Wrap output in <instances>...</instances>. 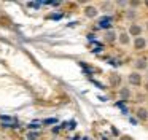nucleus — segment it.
<instances>
[{"label": "nucleus", "mask_w": 148, "mask_h": 140, "mask_svg": "<svg viewBox=\"0 0 148 140\" xmlns=\"http://www.w3.org/2000/svg\"><path fill=\"white\" fill-rule=\"evenodd\" d=\"M118 140H135V139H134V137L131 135V134H121Z\"/></svg>", "instance_id": "obj_15"}, {"label": "nucleus", "mask_w": 148, "mask_h": 140, "mask_svg": "<svg viewBox=\"0 0 148 140\" xmlns=\"http://www.w3.org/2000/svg\"><path fill=\"white\" fill-rule=\"evenodd\" d=\"M118 34L119 30L116 29H108L102 34V41L105 45H118Z\"/></svg>", "instance_id": "obj_5"}, {"label": "nucleus", "mask_w": 148, "mask_h": 140, "mask_svg": "<svg viewBox=\"0 0 148 140\" xmlns=\"http://www.w3.org/2000/svg\"><path fill=\"white\" fill-rule=\"evenodd\" d=\"M134 95H135L134 88H131L129 84H123L121 88L118 89V97H119V100L129 102V100H132V99H134Z\"/></svg>", "instance_id": "obj_4"}, {"label": "nucleus", "mask_w": 148, "mask_h": 140, "mask_svg": "<svg viewBox=\"0 0 148 140\" xmlns=\"http://www.w3.org/2000/svg\"><path fill=\"white\" fill-rule=\"evenodd\" d=\"M97 27L102 29L103 32L108 30V29H113V14H103L99 18L97 21Z\"/></svg>", "instance_id": "obj_9"}, {"label": "nucleus", "mask_w": 148, "mask_h": 140, "mask_svg": "<svg viewBox=\"0 0 148 140\" xmlns=\"http://www.w3.org/2000/svg\"><path fill=\"white\" fill-rule=\"evenodd\" d=\"M147 57H148V56H147Z\"/></svg>", "instance_id": "obj_20"}, {"label": "nucleus", "mask_w": 148, "mask_h": 140, "mask_svg": "<svg viewBox=\"0 0 148 140\" xmlns=\"http://www.w3.org/2000/svg\"><path fill=\"white\" fill-rule=\"evenodd\" d=\"M132 49L135 53H142V51H147L148 49V37L142 35V37H137L132 40Z\"/></svg>", "instance_id": "obj_7"}, {"label": "nucleus", "mask_w": 148, "mask_h": 140, "mask_svg": "<svg viewBox=\"0 0 148 140\" xmlns=\"http://www.w3.org/2000/svg\"><path fill=\"white\" fill-rule=\"evenodd\" d=\"M143 27H145V32L148 34V18L145 19V22H143Z\"/></svg>", "instance_id": "obj_17"}, {"label": "nucleus", "mask_w": 148, "mask_h": 140, "mask_svg": "<svg viewBox=\"0 0 148 140\" xmlns=\"http://www.w3.org/2000/svg\"><path fill=\"white\" fill-rule=\"evenodd\" d=\"M145 78H148V69H147V72H145Z\"/></svg>", "instance_id": "obj_19"}, {"label": "nucleus", "mask_w": 148, "mask_h": 140, "mask_svg": "<svg viewBox=\"0 0 148 140\" xmlns=\"http://www.w3.org/2000/svg\"><path fill=\"white\" fill-rule=\"evenodd\" d=\"M143 81H145V76H143V73H140V72L132 70V72H129L127 75H126V84H129L131 88H142V86H143Z\"/></svg>", "instance_id": "obj_1"}, {"label": "nucleus", "mask_w": 148, "mask_h": 140, "mask_svg": "<svg viewBox=\"0 0 148 140\" xmlns=\"http://www.w3.org/2000/svg\"><path fill=\"white\" fill-rule=\"evenodd\" d=\"M140 6H143V2H140V0H129V8L131 10L137 11V8H140Z\"/></svg>", "instance_id": "obj_14"}, {"label": "nucleus", "mask_w": 148, "mask_h": 140, "mask_svg": "<svg viewBox=\"0 0 148 140\" xmlns=\"http://www.w3.org/2000/svg\"><path fill=\"white\" fill-rule=\"evenodd\" d=\"M134 116L140 123H148V107L147 105H137L134 108Z\"/></svg>", "instance_id": "obj_8"}, {"label": "nucleus", "mask_w": 148, "mask_h": 140, "mask_svg": "<svg viewBox=\"0 0 148 140\" xmlns=\"http://www.w3.org/2000/svg\"><path fill=\"white\" fill-rule=\"evenodd\" d=\"M99 8H100V11L105 13V14H113V11H115V8H116V3L102 2V3H99Z\"/></svg>", "instance_id": "obj_12"}, {"label": "nucleus", "mask_w": 148, "mask_h": 140, "mask_svg": "<svg viewBox=\"0 0 148 140\" xmlns=\"http://www.w3.org/2000/svg\"><path fill=\"white\" fill-rule=\"evenodd\" d=\"M126 30L129 32V35H131L132 40H134V38L142 37V35H143L145 27H143V24H142V22L134 21V22H127V25H126Z\"/></svg>", "instance_id": "obj_2"}, {"label": "nucleus", "mask_w": 148, "mask_h": 140, "mask_svg": "<svg viewBox=\"0 0 148 140\" xmlns=\"http://www.w3.org/2000/svg\"><path fill=\"white\" fill-rule=\"evenodd\" d=\"M100 8L99 5H94V3H88L83 6V16L86 19H99L100 18Z\"/></svg>", "instance_id": "obj_3"}, {"label": "nucleus", "mask_w": 148, "mask_h": 140, "mask_svg": "<svg viewBox=\"0 0 148 140\" xmlns=\"http://www.w3.org/2000/svg\"><path fill=\"white\" fill-rule=\"evenodd\" d=\"M142 91H143L145 94L148 95V78H145V81H143V86H142Z\"/></svg>", "instance_id": "obj_16"}, {"label": "nucleus", "mask_w": 148, "mask_h": 140, "mask_svg": "<svg viewBox=\"0 0 148 140\" xmlns=\"http://www.w3.org/2000/svg\"><path fill=\"white\" fill-rule=\"evenodd\" d=\"M118 45L123 48H127L132 45V37L129 35V32L126 30V29H123V30H119L118 34Z\"/></svg>", "instance_id": "obj_10"}, {"label": "nucleus", "mask_w": 148, "mask_h": 140, "mask_svg": "<svg viewBox=\"0 0 148 140\" xmlns=\"http://www.w3.org/2000/svg\"><path fill=\"white\" fill-rule=\"evenodd\" d=\"M143 6H145V8H148V0H145V2H143Z\"/></svg>", "instance_id": "obj_18"}, {"label": "nucleus", "mask_w": 148, "mask_h": 140, "mask_svg": "<svg viewBox=\"0 0 148 140\" xmlns=\"http://www.w3.org/2000/svg\"><path fill=\"white\" fill-rule=\"evenodd\" d=\"M148 69V57L147 56H140V57H135L132 60V70L135 72H140V73H145Z\"/></svg>", "instance_id": "obj_6"}, {"label": "nucleus", "mask_w": 148, "mask_h": 140, "mask_svg": "<svg viewBox=\"0 0 148 140\" xmlns=\"http://www.w3.org/2000/svg\"><path fill=\"white\" fill-rule=\"evenodd\" d=\"M107 78H108V84L112 86V88L119 89V88L123 86V76L119 75L118 72H110Z\"/></svg>", "instance_id": "obj_11"}, {"label": "nucleus", "mask_w": 148, "mask_h": 140, "mask_svg": "<svg viewBox=\"0 0 148 140\" xmlns=\"http://www.w3.org/2000/svg\"><path fill=\"white\" fill-rule=\"evenodd\" d=\"M124 18L127 19V22L137 21V11H135V10H131V8L124 10Z\"/></svg>", "instance_id": "obj_13"}]
</instances>
